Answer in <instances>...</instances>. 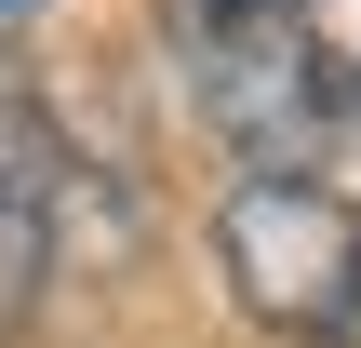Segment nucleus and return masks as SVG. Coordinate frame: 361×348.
I'll return each mask as SVG.
<instances>
[{"mask_svg": "<svg viewBox=\"0 0 361 348\" xmlns=\"http://www.w3.org/2000/svg\"><path fill=\"white\" fill-rule=\"evenodd\" d=\"M27 13H40V0H0V27H27Z\"/></svg>", "mask_w": 361, "mask_h": 348, "instance_id": "20e7f679", "label": "nucleus"}, {"mask_svg": "<svg viewBox=\"0 0 361 348\" xmlns=\"http://www.w3.org/2000/svg\"><path fill=\"white\" fill-rule=\"evenodd\" d=\"M161 40L241 174H322L361 134V67L322 40L308 0H161Z\"/></svg>", "mask_w": 361, "mask_h": 348, "instance_id": "f257e3e1", "label": "nucleus"}, {"mask_svg": "<svg viewBox=\"0 0 361 348\" xmlns=\"http://www.w3.org/2000/svg\"><path fill=\"white\" fill-rule=\"evenodd\" d=\"M214 268L268 335H361V215L322 174H241L214 201Z\"/></svg>", "mask_w": 361, "mask_h": 348, "instance_id": "f03ea898", "label": "nucleus"}, {"mask_svg": "<svg viewBox=\"0 0 361 348\" xmlns=\"http://www.w3.org/2000/svg\"><path fill=\"white\" fill-rule=\"evenodd\" d=\"M67 188H80L67 134H54L40 107L0 94V322H27L40 282L67 268Z\"/></svg>", "mask_w": 361, "mask_h": 348, "instance_id": "7ed1b4c3", "label": "nucleus"}]
</instances>
